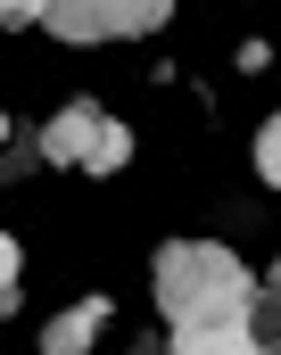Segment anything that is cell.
<instances>
[{"instance_id":"6da1fadb","label":"cell","mask_w":281,"mask_h":355,"mask_svg":"<svg viewBox=\"0 0 281 355\" xmlns=\"http://www.w3.org/2000/svg\"><path fill=\"white\" fill-rule=\"evenodd\" d=\"M157 314L174 331H207V322H248L257 314V272L240 265L223 240H166L157 248Z\"/></svg>"},{"instance_id":"ba28073f","label":"cell","mask_w":281,"mask_h":355,"mask_svg":"<svg viewBox=\"0 0 281 355\" xmlns=\"http://www.w3.org/2000/svg\"><path fill=\"white\" fill-rule=\"evenodd\" d=\"M17 272H25V248L0 232V322H8V314H17V297H25V281H17Z\"/></svg>"},{"instance_id":"52a82bcc","label":"cell","mask_w":281,"mask_h":355,"mask_svg":"<svg viewBox=\"0 0 281 355\" xmlns=\"http://www.w3.org/2000/svg\"><path fill=\"white\" fill-rule=\"evenodd\" d=\"M124 157H133V132L108 116V124H99V141H92V157H83V174H124Z\"/></svg>"},{"instance_id":"5b68a950","label":"cell","mask_w":281,"mask_h":355,"mask_svg":"<svg viewBox=\"0 0 281 355\" xmlns=\"http://www.w3.org/2000/svg\"><path fill=\"white\" fill-rule=\"evenodd\" d=\"M166 355H265L248 322H207V331H174Z\"/></svg>"},{"instance_id":"30bf717a","label":"cell","mask_w":281,"mask_h":355,"mask_svg":"<svg viewBox=\"0 0 281 355\" xmlns=\"http://www.w3.org/2000/svg\"><path fill=\"white\" fill-rule=\"evenodd\" d=\"M257 174H265V182L281 190V107L265 116V124H257Z\"/></svg>"},{"instance_id":"8fae6325","label":"cell","mask_w":281,"mask_h":355,"mask_svg":"<svg viewBox=\"0 0 281 355\" xmlns=\"http://www.w3.org/2000/svg\"><path fill=\"white\" fill-rule=\"evenodd\" d=\"M42 8H50V0H0V25H8V33H17V25H42Z\"/></svg>"},{"instance_id":"3957f363","label":"cell","mask_w":281,"mask_h":355,"mask_svg":"<svg viewBox=\"0 0 281 355\" xmlns=\"http://www.w3.org/2000/svg\"><path fill=\"white\" fill-rule=\"evenodd\" d=\"M99 124H108V107H92V99H75V107H58L50 124H42V166H83L99 141Z\"/></svg>"},{"instance_id":"8992f818","label":"cell","mask_w":281,"mask_h":355,"mask_svg":"<svg viewBox=\"0 0 281 355\" xmlns=\"http://www.w3.org/2000/svg\"><path fill=\"white\" fill-rule=\"evenodd\" d=\"M248 331H257V347L281 355V265L257 281V314H248Z\"/></svg>"},{"instance_id":"9c48e42d","label":"cell","mask_w":281,"mask_h":355,"mask_svg":"<svg viewBox=\"0 0 281 355\" xmlns=\"http://www.w3.org/2000/svg\"><path fill=\"white\" fill-rule=\"evenodd\" d=\"M33 166H42V132H8L0 141V174L17 182V174H33Z\"/></svg>"},{"instance_id":"7a4b0ae2","label":"cell","mask_w":281,"mask_h":355,"mask_svg":"<svg viewBox=\"0 0 281 355\" xmlns=\"http://www.w3.org/2000/svg\"><path fill=\"white\" fill-rule=\"evenodd\" d=\"M174 17V0H50L42 25L58 42H141Z\"/></svg>"},{"instance_id":"277c9868","label":"cell","mask_w":281,"mask_h":355,"mask_svg":"<svg viewBox=\"0 0 281 355\" xmlns=\"http://www.w3.org/2000/svg\"><path fill=\"white\" fill-rule=\"evenodd\" d=\"M99 331H108V297H83V306H67V314L42 331V355H92Z\"/></svg>"},{"instance_id":"7c38bea8","label":"cell","mask_w":281,"mask_h":355,"mask_svg":"<svg viewBox=\"0 0 281 355\" xmlns=\"http://www.w3.org/2000/svg\"><path fill=\"white\" fill-rule=\"evenodd\" d=\"M8 132H17V124H8V116H0V141H8Z\"/></svg>"}]
</instances>
